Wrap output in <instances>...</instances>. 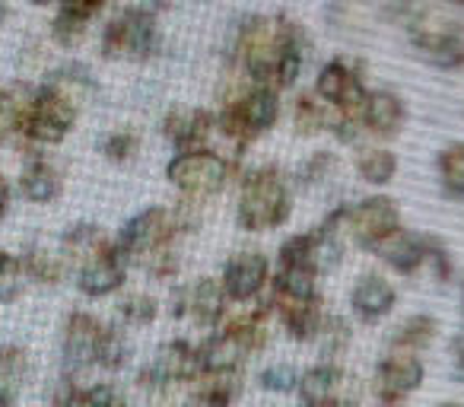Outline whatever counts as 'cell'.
<instances>
[{
    "label": "cell",
    "instance_id": "cell-17",
    "mask_svg": "<svg viewBox=\"0 0 464 407\" xmlns=\"http://www.w3.org/2000/svg\"><path fill=\"white\" fill-rule=\"evenodd\" d=\"M226 303H229V299H226V293H223V284L213 280V277H200V280H194L191 286H181V290L175 293L172 312L179 318L191 315L194 325L213 331V328L223 325Z\"/></svg>",
    "mask_w": 464,
    "mask_h": 407
},
{
    "label": "cell",
    "instance_id": "cell-22",
    "mask_svg": "<svg viewBox=\"0 0 464 407\" xmlns=\"http://www.w3.org/2000/svg\"><path fill=\"white\" fill-rule=\"evenodd\" d=\"M246 360H248V354L232 341L223 328H217L213 334H207L204 341L198 344L200 375H232V373H239Z\"/></svg>",
    "mask_w": 464,
    "mask_h": 407
},
{
    "label": "cell",
    "instance_id": "cell-48",
    "mask_svg": "<svg viewBox=\"0 0 464 407\" xmlns=\"http://www.w3.org/2000/svg\"><path fill=\"white\" fill-rule=\"evenodd\" d=\"M445 4H455V7H464V0H445Z\"/></svg>",
    "mask_w": 464,
    "mask_h": 407
},
{
    "label": "cell",
    "instance_id": "cell-29",
    "mask_svg": "<svg viewBox=\"0 0 464 407\" xmlns=\"http://www.w3.org/2000/svg\"><path fill=\"white\" fill-rule=\"evenodd\" d=\"M439 185L449 198L464 200V141H455L439 153L436 160Z\"/></svg>",
    "mask_w": 464,
    "mask_h": 407
},
{
    "label": "cell",
    "instance_id": "cell-5",
    "mask_svg": "<svg viewBox=\"0 0 464 407\" xmlns=\"http://www.w3.org/2000/svg\"><path fill=\"white\" fill-rule=\"evenodd\" d=\"M411 45L436 67L464 64V26L439 7H423L407 23Z\"/></svg>",
    "mask_w": 464,
    "mask_h": 407
},
{
    "label": "cell",
    "instance_id": "cell-46",
    "mask_svg": "<svg viewBox=\"0 0 464 407\" xmlns=\"http://www.w3.org/2000/svg\"><path fill=\"white\" fill-rule=\"evenodd\" d=\"M451 356H455L458 373H464V334L455 337V344H451Z\"/></svg>",
    "mask_w": 464,
    "mask_h": 407
},
{
    "label": "cell",
    "instance_id": "cell-16",
    "mask_svg": "<svg viewBox=\"0 0 464 407\" xmlns=\"http://www.w3.org/2000/svg\"><path fill=\"white\" fill-rule=\"evenodd\" d=\"M109 325L99 322L92 312H71L64 322V337H61V354H64L67 375H77L83 369L96 366V350Z\"/></svg>",
    "mask_w": 464,
    "mask_h": 407
},
{
    "label": "cell",
    "instance_id": "cell-24",
    "mask_svg": "<svg viewBox=\"0 0 464 407\" xmlns=\"http://www.w3.org/2000/svg\"><path fill=\"white\" fill-rule=\"evenodd\" d=\"M29 379V354L16 344H0V407H16Z\"/></svg>",
    "mask_w": 464,
    "mask_h": 407
},
{
    "label": "cell",
    "instance_id": "cell-26",
    "mask_svg": "<svg viewBox=\"0 0 464 407\" xmlns=\"http://www.w3.org/2000/svg\"><path fill=\"white\" fill-rule=\"evenodd\" d=\"M242 394L239 373L232 375H200L194 382L191 407H232Z\"/></svg>",
    "mask_w": 464,
    "mask_h": 407
},
{
    "label": "cell",
    "instance_id": "cell-7",
    "mask_svg": "<svg viewBox=\"0 0 464 407\" xmlns=\"http://www.w3.org/2000/svg\"><path fill=\"white\" fill-rule=\"evenodd\" d=\"M229 175H232L229 160L213 153V150L175 153L172 162L166 166V179L191 200H204V198L219 194L226 188V181H229Z\"/></svg>",
    "mask_w": 464,
    "mask_h": 407
},
{
    "label": "cell",
    "instance_id": "cell-36",
    "mask_svg": "<svg viewBox=\"0 0 464 407\" xmlns=\"http://www.w3.org/2000/svg\"><path fill=\"white\" fill-rule=\"evenodd\" d=\"M258 385L274 394H290L299 385V369L290 366V363H274V366H265L258 373Z\"/></svg>",
    "mask_w": 464,
    "mask_h": 407
},
{
    "label": "cell",
    "instance_id": "cell-47",
    "mask_svg": "<svg viewBox=\"0 0 464 407\" xmlns=\"http://www.w3.org/2000/svg\"><path fill=\"white\" fill-rule=\"evenodd\" d=\"M7 16H10V0H0V26L7 23Z\"/></svg>",
    "mask_w": 464,
    "mask_h": 407
},
{
    "label": "cell",
    "instance_id": "cell-45",
    "mask_svg": "<svg viewBox=\"0 0 464 407\" xmlns=\"http://www.w3.org/2000/svg\"><path fill=\"white\" fill-rule=\"evenodd\" d=\"M7 210H10V181L0 175V220L7 217Z\"/></svg>",
    "mask_w": 464,
    "mask_h": 407
},
{
    "label": "cell",
    "instance_id": "cell-40",
    "mask_svg": "<svg viewBox=\"0 0 464 407\" xmlns=\"http://www.w3.org/2000/svg\"><path fill=\"white\" fill-rule=\"evenodd\" d=\"M337 169V160L328 153V150H322V153H315V156H309L305 160V166H303V181L305 185H318V181H328L331 179V172Z\"/></svg>",
    "mask_w": 464,
    "mask_h": 407
},
{
    "label": "cell",
    "instance_id": "cell-2",
    "mask_svg": "<svg viewBox=\"0 0 464 407\" xmlns=\"http://www.w3.org/2000/svg\"><path fill=\"white\" fill-rule=\"evenodd\" d=\"M293 214V194L277 166H258L246 172L239 188V227L246 233L280 229Z\"/></svg>",
    "mask_w": 464,
    "mask_h": 407
},
{
    "label": "cell",
    "instance_id": "cell-12",
    "mask_svg": "<svg viewBox=\"0 0 464 407\" xmlns=\"http://www.w3.org/2000/svg\"><path fill=\"white\" fill-rule=\"evenodd\" d=\"M401 229V210L392 198L375 194V198L360 200L356 208L347 210V233L353 236L356 246L362 248H379Z\"/></svg>",
    "mask_w": 464,
    "mask_h": 407
},
{
    "label": "cell",
    "instance_id": "cell-34",
    "mask_svg": "<svg viewBox=\"0 0 464 407\" xmlns=\"http://www.w3.org/2000/svg\"><path fill=\"white\" fill-rule=\"evenodd\" d=\"M118 315L130 328H147L160 318V303H156L150 293H128V296L118 303Z\"/></svg>",
    "mask_w": 464,
    "mask_h": 407
},
{
    "label": "cell",
    "instance_id": "cell-6",
    "mask_svg": "<svg viewBox=\"0 0 464 407\" xmlns=\"http://www.w3.org/2000/svg\"><path fill=\"white\" fill-rule=\"evenodd\" d=\"M160 52V23L150 7H128L109 20L102 33V54L118 61H147Z\"/></svg>",
    "mask_w": 464,
    "mask_h": 407
},
{
    "label": "cell",
    "instance_id": "cell-13",
    "mask_svg": "<svg viewBox=\"0 0 464 407\" xmlns=\"http://www.w3.org/2000/svg\"><path fill=\"white\" fill-rule=\"evenodd\" d=\"M315 96L322 99L324 105L337 109L341 115L360 118L362 121V105H366L369 90H366V83H362L360 71H353L347 61L334 58L318 71Z\"/></svg>",
    "mask_w": 464,
    "mask_h": 407
},
{
    "label": "cell",
    "instance_id": "cell-8",
    "mask_svg": "<svg viewBox=\"0 0 464 407\" xmlns=\"http://www.w3.org/2000/svg\"><path fill=\"white\" fill-rule=\"evenodd\" d=\"M299 404L305 407H360L362 382L341 363H315L305 373H299Z\"/></svg>",
    "mask_w": 464,
    "mask_h": 407
},
{
    "label": "cell",
    "instance_id": "cell-15",
    "mask_svg": "<svg viewBox=\"0 0 464 407\" xmlns=\"http://www.w3.org/2000/svg\"><path fill=\"white\" fill-rule=\"evenodd\" d=\"M223 293L229 303H252L265 293V286H271V265H267L265 252L248 248V252H236L223 267Z\"/></svg>",
    "mask_w": 464,
    "mask_h": 407
},
{
    "label": "cell",
    "instance_id": "cell-25",
    "mask_svg": "<svg viewBox=\"0 0 464 407\" xmlns=\"http://www.w3.org/2000/svg\"><path fill=\"white\" fill-rule=\"evenodd\" d=\"M20 188L33 204H52L61 194V172L45 160H29L20 175Z\"/></svg>",
    "mask_w": 464,
    "mask_h": 407
},
{
    "label": "cell",
    "instance_id": "cell-39",
    "mask_svg": "<svg viewBox=\"0 0 464 407\" xmlns=\"http://www.w3.org/2000/svg\"><path fill=\"white\" fill-rule=\"evenodd\" d=\"M52 35H54V42H58V45L73 48L86 35V20L58 10V16H54V23H52Z\"/></svg>",
    "mask_w": 464,
    "mask_h": 407
},
{
    "label": "cell",
    "instance_id": "cell-4",
    "mask_svg": "<svg viewBox=\"0 0 464 407\" xmlns=\"http://www.w3.org/2000/svg\"><path fill=\"white\" fill-rule=\"evenodd\" d=\"M280 118V99L274 90L265 86H248L239 96L226 99L223 111L213 118L219 131H223L226 141H232L236 147H248L252 141H258L261 134L277 124Z\"/></svg>",
    "mask_w": 464,
    "mask_h": 407
},
{
    "label": "cell",
    "instance_id": "cell-42",
    "mask_svg": "<svg viewBox=\"0 0 464 407\" xmlns=\"http://www.w3.org/2000/svg\"><path fill=\"white\" fill-rule=\"evenodd\" d=\"M54 407H96V404H92V398L86 394V385H77V382L64 379V388H61L58 398H54Z\"/></svg>",
    "mask_w": 464,
    "mask_h": 407
},
{
    "label": "cell",
    "instance_id": "cell-32",
    "mask_svg": "<svg viewBox=\"0 0 464 407\" xmlns=\"http://www.w3.org/2000/svg\"><path fill=\"white\" fill-rule=\"evenodd\" d=\"M350 341H353V331L343 318L337 315H324L322 328H318L315 344L322 347V356L328 363H337V356H343L350 350Z\"/></svg>",
    "mask_w": 464,
    "mask_h": 407
},
{
    "label": "cell",
    "instance_id": "cell-20",
    "mask_svg": "<svg viewBox=\"0 0 464 407\" xmlns=\"http://www.w3.org/2000/svg\"><path fill=\"white\" fill-rule=\"evenodd\" d=\"M271 309L280 315L286 334L299 344H309L318 337V328L324 322L322 312V296H309V299H271Z\"/></svg>",
    "mask_w": 464,
    "mask_h": 407
},
{
    "label": "cell",
    "instance_id": "cell-35",
    "mask_svg": "<svg viewBox=\"0 0 464 407\" xmlns=\"http://www.w3.org/2000/svg\"><path fill=\"white\" fill-rule=\"evenodd\" d=\"M128 360H130L128 337H124L118 328H105L102 341H99V350H96V366L109 369V373H118V369L128 366Z\"/></svg>",
    "mask_w": 464,
    "mask_h": 407
},
{
    "label": "cell",
    "instance_id": "cell-27",
    "mask_svg": "<svg viewBox=\"0 0 464 407\" xmlns=\"http://www.w3.org/2000/svg\"><path fill=\"white\" fill-rule=\"evenodd\" d=\"M439 334V322L432 315H411L394 328L392 334V350H404V354H423V350L432 347Z\"/></svg>",
    "mask_w": 464,
    "mask_h": 407
},
{
    "label": "cell",
    "instance_id": "cell-30",
    "mask_svg": "<svg viewBox=\"0 0 464 407\" xmlns=\"http://www.w3.org/2000/svg\"><path fill=\"white\" fill-rule=\"evenodd\" d=\"M331 121L334 118L328 115V109L315 92H303V96L293 99V128L299 134H318V131L331 128Z\"/></svg>",
    "mask_w": 464,
    "mask_h": 407
},
{
    "label": "cell",
    "instance_id": "cell-23",
    "mask_svg": "<svg viewBox=\"0 0 464 407\" xmlns=\"http://www.w3.org/2000/svg\"><path fill=\"white\" fill-rule=\"evenodd\" d=\"M375 252L382 255V261H385L392 271L417 274L420 267L426 265V258H430V236L407 233V229L401 227L398 233H394L388 242H382Z\"/></svg>",
    "mask_w": 464,
    "mask_h": 407
},
{
    "label": "cell",
    "instance_id": "cell-21",
    "mask_svg": "<svg viewBox=\"0 0 464 407\" xmlns=\"http://www.w3.org/2000/svg\"><path fill=\"white\" fill-rule=\"evenodd\" d=\"M162 134L172 141V147L179 153L188 150H207V137L213 134V115L204 109H179L169 111L166 121H162Z\"/></svg>",
    "mask_w": 464,
    "mask_h": 407
},
{
    "label": "cell",
    "instance_id": "cell-49",
    "mask_svg": "<svg viewBox=\"0 0 464 407\" xmlns=\"http://www.w3.org/2000/svg\"><path fill=\"white\" fill-rule=\"evenodd\" d=\"M299 407H305V404H299Z\"/></svg>",
    "mask_w": 464,
    "mask_h": 407
},
{
    "label": "cell",
    "instance_id": "cell-33",
    "mask_svg": "<svg viewBox=\"0 0 464 407\" xmlns=\"http://www.w3.org/2000/svg\"><path fill=\"white\" fill-rule=\"evenodd\" d=\"M20 267L26 277L39 280V284H58L64 277V261L58 255H48L45 248H26L20 258Z\"/></svg>",
    "mask_w": 464,
    "mask_h": 407
},
{
    "label": "cell",
    "instance_id": "cell-31",
    "mask_svg": "<svg viewBox=\"0 0 464 407\" xmlns=\"http://www.w3.org/2000/svg\"><path fill=\"white\" fill-rule=\"evenodd\" d=\"M105 242H109V236L102 233V227H92V223H77V227H71L64 236H61V252H64L67 258L83 261L86 255H92L99 246H105Z\"/></svg>",
    "mask_w": 464,
    "mask_h": 407
},
{
    "label": "cell",
    "instance_id": "cell-14",
    "mask_svg": "<svg viewBox=\"0 0 464 407\" xmlns=\"http://www.w3.org/2000/svg\"><path fill=\"white\" fill-rule=\"evenodd\" d=\"M124 277H128V258L118 252L115 239H109L92 255H86L77 267V286L90 299H102L118 293L124 286Z\"/></svg>",
    "mask_w": 464,
    "mask_h": 407
},
{
    "label": "cell",
    "instance_id": "cell-37",
    "mask_svg": "<svg viewBox=\"0 0 464 407\" xmlns=\"http://www.w3.org/2000/svg\"><path fill=\"white\" fill-rule=\"evenodd\" d=\"M99 150L105 153V160L128 162V160H134V153L140 150V137H137L134 131H111V134L102 137Z\"/></svg>",
    "mask_w": 464,
    "mask_h": 407
},
{
    "label": "cell",
    "instance_id": "cell-11",
    "mask_svg": "<svg viewBox=\"0 0 464 407\" xmlns=\"http://www.w3.org/2000/svg\"><path fill=\"white\" fill-rule=\"evenodd\" d=\"M426 382V366L417 354H404V350H392L379 360L372 375V392L382 404H401L413 392H420Z\"/></svg>",
    "mask_w": 464,
    "mask_h": 407
},
{
    "label": "cell",
    "instance_id": "cell-44",
    "mask_svg": "<svg viewBox=\"0 0 464 407\" xmlns=\"http://www.w3.org/2000/svg\"><path fill=\"white\" fill-rule=\"evenodd\" d=\"M385 7L392 20H404V23H411V16L420 10L417 0H385Z\"/></svg>",
    "mask_w": 464,
    "mask_h": 407
},
{
    "label": "cell",
    "instance_id": "cell-28",
    "mask_svg": "<svg viewBox=\"0 0 464 407\" xmlns=\"http://www.w3.org/2000/svg\"><path fill=\"white\" fill-rule=\"evenodd\" d=\"M356 175L369 185H388L398 175V156L385 147H366L356 153Z\"/></svg>",
    "mask_w": 464,
    "mask_h": 407
},
{
    "label": "cell",
    "instance_id": "cell-3",
    "mask_svg": "<svg viewBox=\"0 0 464 407\" xmlns=\"http://www.w3.org/2000/svg\"><path fill=\"white\" fill-rule=\"evenodd\" d=\"M73 124H77V105L58 83L39 86L16 111V131L39 147L61 143L73 131Z\"/></svg>",
    "mask_w": 464,
    "mask_h": 407
},
{
    "label": "cell",
    "instance_id": "cell-19",
    "mask_svg": "<svg viewBox=\"0 0 464 407\" xmlns=\"http://www.w3.org/2000/svg\"><path fill=\"white\" fill-rule=\"evenodd\" d=\"M404 124H407V109L398 92L369 90L366 105H362V131L388 141V137H398Z\"/></svg>",
    "mask_w": 464,
    "mask_h": 407
},
{
    "label": "cell",
    "instance_id": "cell-38",
    "mask_svg": "<svg viewBox=\"0 0 464 407\" xmlns=\"http://www.w3.org/2000/svg\"><path fill=\"white\" fill-rule=\"evenodd\" d=\"M23 267L20 258H14L10 252L0 248V303H14L23 293Z\"/></svg>",
    "mask_w": 464,
    "mask_h": 407
},
{
    "label": "cell",
    "instance_id": "cell-18",
    "mask_svg": "<svg viewBox=\"0 0 464 407\" xmlns=\"http://www.w3.org/2000/svg\"><path fill=\"white\" fill-rule=\"evenodd\" d=\"M398 305V290L382 274H362L350 290V309L362 325H379Z\"/></svg>",
    "mask_w": 464,
    "mask_h": 407
},
{
    "label": "cell",
    "instance_id": "cell-10",
    "mask_svg": "<svg viewBox=\"0 0 464 407\" xmlns=\"http://www.w3.org/2000/svg\"><path fill=\"white\" fill-rule=\"evenodd\" d=\"M179 227H175L172 220V210H162V208H150L143 210V214H137L134 220H128L121 227V233H118L115 246L118 252L130 261H147L153 252H160L162 246H169V242L179 239Z\"/></svg>",
    "mask_w": 464,
    "mask_h": 407
},
{
    "label": "cell",
    "instance_id": "cell-43",
    "mask_svg": "<svg viewBox=\"0 0 464 407\" xmlns=\"http://www.w3.org/2000/svg\"><path fill=\"white\" fill-rule=\"evenodd\" d=\"M16 111H20V102L14 99V92L0 90V141L16 131Z\"/></svg>",
    "mask_w": 464,
    "mask_h": 407
},
{
    "label": "cell",
    "instance_id": "cell-41",
    "mask_svg": "<svg viewBox=\"0 0 464 407\" xmlns=\"http://www.w3.org/2000/svg\"><path fill=\"white\" fill-rule=\"evenodd\" d=\"M86 394H90L96 407H130L128 394H124L115 382H96V385H86Z\"/></svg>",
    "mask_w": 464,
    "mask_h": 407
},
{
    "label": "cell",
    "instance_id": "cell-1",
    "mask_svg": "<svg viewBox=\"0 0 464 407\" xmlns=\"http://www.w3.org/2000/svg\"><path fill=\"white\" fill-rule=\"evenodd\" d=\"M239 67L252 86L286 90L299 80L305 64V39L286 16H248L236 42Z\"/></svg>",
    "mask_w": 464,
    "mask_h": 407
},
{
    "label": "cell",
    "instance_id": "cell-9",
    "mask_svg": "<svg viewBox=\"0 0 464 407\" xmlns=\"http://www.w3.org/2000/svg\"><path fill=\"white\" fill-rule=\"evenodd\" d=\"M200 379V366H198V344H188L181 337L162 344L156 350V356L140 369L137 375V385L143 392H166L172 385H188V382Z\"/></svg>",
    "mask_w": 464,
    "mask_h": 407
}]
</instances>
